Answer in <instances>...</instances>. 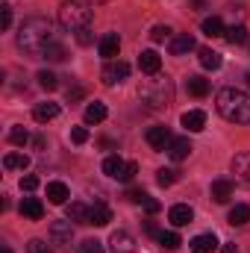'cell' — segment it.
<instances>
[{
    "mask_svg": "<svg viewBox=\"0 0 250 253\" xmlns=\"http://www.w3.org/2000/svg\"><path fill=\"white\" fill-rule=\"evenodd\" d=\"M50 42H53V24L42 15H33L18 27V47L33 59H42V53Z\"/></svg>",
    "mask_w": 250,
    "mask_h": 253,
    "instance_id": "cell-1",
    "label": "cell"
},
{
    "mask_svg": "<svg viewBox=\"0 0 250 253\" xmlns=\"http://www.w3.org/2000/svg\"><path fill=\"white\" fill-rule=\"evenodd\" d=\"M215 109L230 124H250V94L242 88H221L215 97Z\"/></svg>",
    "mask_w": 250,
    "mask_h": 253,
    "instance_id": "cell-2",
    "label": "cell"
},
{
    "mask_svg": "<svg viewBox=\"0 0 250 253\" xmlns=\"http://www.w3.org/2000/svg\"><path fill=\"white\" fill-rule=\"evenodd\" d=\"M138 97L150 109H165L174 103V83L165 74H150V80H144L138 85Z\"/></svg>",
    "mask_w": 250,
    "mask_h": 253,
    "instance_id": "cell-3",
    "label": "cell"
},
{
    "mask_svg": "<svg viewBox=\"0 0 250 253\" xmlns=\"http://www.w3.org/2000/svg\"><path fill=\"white\" fill-rule=\"evenodd\" d=\"M59 24H62V30L68 33H80L83 27H88L91 24V9L85 6V3H80V0H65L62 6H59Z\"/></svg>",
    "mask_w": 250,
    "mask_h": 253,
    "instance_id": "cell-4",
    "label": "cell"
},
{
    "mask_svg": "<svg viewBox=\"0 0 250 253\" xmlns=\"http://www.w3.org/2000/svg\"><path fill=\"white\" fill-rule=\"evenodd\" d=\"M126 77H129V65L126 62H106V68L100 71V80L106 85H118V83H124Z\"/></svg>",
    "mask_w": 250,
    "mask_h": 253,
    "instance_id": "cell-5",
    "label": "cell"
},
{
    "mask_svg": "<svg viewBox=\"0 0 250 253\" xmlns=\"http://www.w3.org/2000/svg\"><path fill=\"white\" fill-rule=\"evenodd\" d=\"M50 242H53L56 248H68V245L74 242V227H71V221H53V224H50Z\"/></svg>",
    "mask_w": 250,
    "mask_h": 253,
    "instance_id": "cell-6",
    "label": "cell"
},
{
    "mask_svg": "<svg viewBox=\"0 0 250 253\" xmlns=\"http://www.w3.org/2000/svg\"><path fill=\"white\" fill-rule=\"evenodd\" d=\"M109 253H135V239L126 230H115L109 236Z\"/></svg>",
    "mask_w": 250,
    "mask_h": 253,
    "instance_id": "cell-7",
    "label": "cell"
},
{
    "mask_svg": "<svg viewBox=\"0 0 250 253\" xmlns=\"http://www.w3.org/2000/svg\"><path fill=\"white\" fill-rule=\"evenodd\" d=\"M171 141H174V138H171V129H168V126H150V129H147V144H150L153 150H168Z\"/></svg>",
    "mask_w": 250,
    "mask_h": 253,
    "instance_id": "cell-8",
    "label": "cell"
},
{
    "mask_svg": "<svg viewBox=\"0 0 250 253\" xmlns=\"http://www.w3.org/2000/svg\"><path fill=\"white\" fill-rule=\"evenodd\" d=\"M230 168H233V174H236L239 183L250 186V153H236L233 162H230Z\"/></svg>",
    "mask_w": 250,
    "mask_h": 253,
    "instance_id": "cell-9",
    "label": "cell"
},
{
    "mask_svg": "<svg viewBox=\"0 0 250 253\" xmlns=\"http://www.w3.org/2000/svg\"><path fill=\"white\" fill-rule=\"evenodd\" d=\"M97 50H100V56H103L106 62H112V59L118 56V50H121V39H118V33H106V36L100 39Z\"/></svg>",
    "mask_w": 250,
    "mask_h": 253,
    "instance_id": "cell-10",
    "label": "cell"
},
{
    "mask_svg": "<svg viewBox=\"0 0 250 253\" xmlns=\"http://www.w3.org/2000/svg\"><path fill=\"white\" fill-rule=\"evenodd\" d=\"M103 174L124 183L126 180V162L121 159V156H106V159H103Z\"/></svg>",
    "mask_w": 250,
    "mask_h": 253,
    "instance_id": "cell-11",
    "label": "cell"
},
{
    "mask_svg": "<svg viewBox=\"0 0 250 253\" xmlns=\"http://www.w3.org/2000/svg\"><path fill=\"white\" fill-rule=\"evenodd\" d=\"M168 221H171L174 227H186V224H191V221H194V209H191L188 203H177V206H171Z\"/></svg>",
    "mask_w": 250,
    "mask_h": 253,
    "instance_id": "cell-12",
    "label": "cell"
},
{
    "mask_svg": "<svg viewBox=\"0 0 250 253\" xmlns=\"http://www.w3.org/2000/svg\"><path fill=\"white\" fill-rule=\"evenodd\" d=\"M168 50H171V56H183V53H188V50H194V39H191L188 33L171 36V42H168Z\"/></svg>",
    "mask_w": 250,
    "mask_h": 253,
    "instance_id": "cell-13",
    "label": "cell"
},
{
    "mask_svg": "<svg viewBox=\"0 0 250 253\" xmlns=\"http://www.w3.org/2000/svg\"><path fill=\"white\" fill-rule=\"evenodd\" d=\"M138 68H141L144 74H159V68H162V56H159L156 50H141V56H138Z\"/></svg>",
    "mask_w": 250,
    "mask_h": 253,
    "instance_id": "cell-14",
    "label": "cell"
},
{
    "mask_svg": "<svg viewBox=\"0 0 250 253\" xmlns=\"http://www.w3.org/2000/svg\"><path fill=\"white\" fill-rule=\"evenodd\" d=\"M21 215L30 218V221H42V215H44L42 200H36V197H24V200H21Z\"/></svg>",
    "mask_w": 250,
    "mask_h": 253,
    "instance_id": "cell-15",
    "label": "cell"
},
{
    "mask_svg": "<svg viewBox=\"0 0 250 253\" xmlns=\"http://www.w3.org/2000/svg\"><path fill=\"white\" fill-rule=\"evenodd\" d=\"M194 147H191V141L188 138H174L171 144H168V156L174 159V162H183V159H188V153H191Z\"/></svg>",
    "mask_w": 250,
    "mask_h": 253,
    "instance_id": "cell-16",
    "label": "cell"
},
{
    "mask_svg": "<svg viewBox=\"0 0 250 253\" xmlns=\"http://www.w3.org/2000/svg\"><path fill=\"white\" fill-rule=\"evenodd\" d=\"M215 248H218L215 233H203V236H194L191 239V253H212Z\"/></svg>",
    "mask_w": 250,
    "mask_h": 253,
    "instance_id": "cell-17",
    "label": "cell"
},
{
    "mask_svg": "<svg viewBox=\"0 0 250 253\" xmlns=\"http://www.w3.org/2000/svg\"><path fill=\"white\" fill-rule=\"evenodd\" d=\"M56 115H59V103H50V100H47V103H39V106L33 109V118H36L39 124H47V121H53Z\"/></svg>",
    "mask_w": 250,
    "mask_h": 253,
    "instance_id": "cell-18",
    "label": "cell"
},
{
    "mask_svg": "<svg viewBox=\"0 0 250 253\" xmlns=\"http://www.w3.org/2000/svg\"><path fill=\"white\" fill-rule=\"evenodd\" d=\"M68 221H74V224H91V209L85 203H68Z\"/></svg>",
    "mask_w": 250,
    "mask_h": 253,
    "instance_id": "cell-19",
    "label": "cell"
},
{
    "mask_svg": "<svg viewBox=\"0 0 250 253\" xmlns=\"http://www.w3.org/2000/svg\"><path fill=\"white\" fill-rule=\"evenodd\" d=\"M209 194H212L215 203H227V200L233 197V183H230V180H215L212 189H209Z\"/></svg>",
    "mask_w": 250,
    "mask_h": 253,
    "instance_id": "cell-20",
    "label": "cell"
},
{
    "mask_svg": "<svg viewBox=\"0 0 250 253\" xmlns=\"http://www.w3.org/2000/svg\"><path fill=\"white\" fill-rule=\"evenodd\" d=\"M183 126H186L188 132H200L203 126H206V112H200V109H191L183 115Z\"/></svg>",
    "mask_w": 250,
    "mask_h": 253,
    "instance_id": "cell-21",
    "label": "cell"
},
{
    "mask_svg": "<svg viewBox=\"0 0 250 253\" xmlns=\"http://www.w3.org/2000/svg\"><path fill=\"white\" fill-rule=\"evenodd\" d=\"M197 56H200V65H203L206 71H218L221 62H224V59H221V53H218V50H212V47H200V53H197Z\"/></svg>",
    "mask_w": 250,
    "mask_h": 253,
    "instance_id": "cell-22",
    "label": "cell"
},
{
    "mask_svg": "<svg viewBox=\"0 0 250 253\" xmlns=\"http://www.w3.org/2000/svg\"><path fill=\"white\" fill-rule=\"evenodd\" d=\"M68 197H71V191H68L65 183H47V200L50 203L62 206V203H68Z\"/></svg>",
    "mask_w": 250,
    "mask_h": 253,
    "instance_id": "cell-23",
    "label": "cell"
},
{
    "mask_svg": "<svg viewBox=\"0 0 250 253\" xmlns=\"http://www.w3.org/2000/svg\"><path fill=\"white\" fill-rule=\"evenodd\" d=\"M109 221H112V209L106 203H94L91 206V224L94 227H106Z\"/></svg>",
    "mask_w": 250,
    "mask_h": 253,
    "instance_id": "cell-24",
    "label": "cell"
},
{
    "mask_svg": "<svg viewBox=\"0 0 250 253\" xmlns=\"http://www.w3.org/2000/svg\"><path fill=\"white\" fill-rule=\"evenodd\" d=\"M227 221H230L233 227H245V224L250 221V206H245V203L233 206V209H230V215H227Z\"/></svg>",
    "mask_w": 250,
    "mask_h": 253,
    "instance_id": "cell-25",
    "label": "cell"
},
{
    "mask_svg": "<svg viewBox=\"0 0 250 253\" xmlns=\"http://www.w3.org/2000/svg\"><path fill=\"white\" fill-rule=\"evenodd\" d=\"M106 115H109V112H106V106H103V103H97V100L85 106V124H100V121H106Z\"/></svg>",
    "mask_w": 250,
    "mask_h": 253,
    "instance_id": "cell-26",
    "label": "cell"
},
{
    "mask_svg": "<svg viewBox=\"0 0 250 253\" xmlns=\"http://www.w3.org/2000/svg\"><path fill=\"white\" fill-rule=\"evenodd\" d=\"M3 165L9 171H24V168H30V156L27 153H6L3 156Z\"/></svg>",
    "mask_w": 250,
    "mask_h": 253,
    "instance_id": "cell-27",
    "label": "cell"
},
{
    "mask_svg": "<svg viewBox=\"0 0 250 253\" xmlns=\"http://www.w3.org/2000/svg\"><path fill=\"white\" fill-rule=\"evenodd\" d=\"M186 88H188V94H194V97H206V94H209V80H203V77H188Z\"/></svg>",
    "mask_w": 250,
    "mask_h": 253,
    "instance_id": "cell-28",
    "label": "cell"
},
{
    "mask_svg": "<svg viewBox=\"0 0 250 253\" xmlns=\"http://www.w3.org/2000/svg\"><path fill=\"white\" fill-rule=\"evenodd\" d=\"M200 30H203L209 39H218V36H224V33H227V30H224V24H221V18H215V15H212V18H206V21L200 24Z\"/></svg>",
    "mask_w": 250,
    "mask_h": 253,
    "instance_id": "cell-29",
    "label": "cell"
},
{
    "mask_svg": "<svg viewBox=\"0 0 250 253\" xmlns=\"http://www.w3.org/2000/svg\"><path fill=\"white\" fill-rule=\"evenodd\" d=\"M65 47L59 44V42H50L47 47H44V53H42V59H47V62H65Z\"/></svg>",
    "mask_w": 250,
    "mask_h": 253,
    "instance_id": "cell-30",
    "label": "cell"
},
{
    "mask_svg": "<svg viewBox=\"0 0 250 253\" xmlns=\"http://www.w3.org/2000/svg\"><path fill=\"white\" fill-rule=\"evenodd\" d=\"M224 36H227L230 44H245V42H248V27H245V24H233Z\"/></svg>",
    "mask_w": 250,
    "mask_h": 253,
    "instance_id": "cell-31",
    "label": "cell"
},
{
    "mask_svg": "<svg viewBox=\"0 0 250 253\" xmlns=\"http://www.w3.org/2000/svg\"><path fill=\"white\" fill-rule=\"evenodd\" d=\"M36 80H39V85H42L44 91H53V88L59 85V80H56V74H53V71H39V77H36Z\"/></svg>",
    "mask_w": 250,
    "mask_h": 253,
    "instance_id": "cell-32",
    "label": "cell"
},
{
    "mask_svg": "<svg viewBox=\"0 0 250 253\" xmlns=\"http://www.w3.org/2000/svg\"><path fill=\"white\" fill-rule=\"evenodd\" d=\"M156 183H159L162 189L174 186V183H177V171H174V168H159V171H156Z\"/></svg>",
    "mask_w": 250,
    "mask_h": 253,
    "instance_id": "cell-33",
    "label": "cell"
},
{
    "mask_svg": "<svg viewBox=\"0 0 250 253\" xmlns=\"http://www.w3.org/2000/svg\"><path fill=\"white\" fill-rule=\"evenodd\" d=\"M159 245H162L165 251H177V248L183 245V239H180L177 233H165V230H162V233H159Z\"/></svg>",
    "mask_w": 250,
    "mask_h": 253,
    "instance_id": "cell-34",
    "label": "cell"
},
{
    "mask_svg": "<svg viewBox=\"0 0 250 253\" xmlns=\"http://www.w3.org/2000/svg\"><path fill=\"white\" fill-rule=\"evenodd\" d=\"M9 141L18 144V147H24V144L30 141V132H27L24 126H12V129H9Z\"/></svg>",
    "mask_w": 250,
    "mask_h": 253,
    "instance_id": "cell-35",
    "label": "cell"
},
{
    "mask_svg": "<svg viewBox=\"0 0 250 253\" xmlns=\"http://www.w3.org/2000/svg\"><path fill=\"white\" fill-rule=\"evenodd\" d=\"M150 39H153V42H171V27L156 24V27L150 30Z\"/></svg>",
    "mask_w": 250,
    "mask_h": 253,
    "instance_id": "cell-36",
    "label": "cell"
},
{
    "mask_svg": "<svg viewBox=\"0 0 250 253\" xmlns=\"http://www.w3.org/2000/svg\"><path fill=\"white\" fill-rule=\"evenodd\" d=\"M77 253H103V242H97V239H85V242L77 248Z\"/></svg>",
    "mask_w": 250,
    "mask_h": 253,
    "instance_id": "cell-37",
    "label": "cell"
},
{
    "mask_svg": "<svg viewBox=\"0 0 250 253\" xmlns=\"http://www.w3.org/2000/svg\"><path fill=\"white\" fill-rule=\"evenodd\" d=\"M27 253H53V248H50L44 239H33V242L27 245Z\"/></svg>",
    "mask_w": 250,
    "mask_h": 253,
    "instance_id": "cell-38",
    "label": "cell"
},
{
    "mask_svg": "<svg viewBox=\"0 0 250 253\" xmlns=\"http://www.w3.org/2000/svg\"><path fill=\"white\" fill-rule=\"evenodd\" d=\"M12 27V6H0V30H9Z\"/></svg>",
    "mask_w": 250,
    "mask_h": 253,
    "instance_id": "cell-39",
    "label": "cell"
},
{
    "mask_svg": "<svg viewBox=\"0 0 250 253\" xmlns=\"http://www.w3.org/2000/svg\"><path fill=\"white\" fill-rule=\"evenodd\" d=\"M71 141H74V144H85V141H88V129H85V126H74V129H71Z\"/></svg>",
    "mask_w": 250,
    "mask_h": 253,
    "instance_id": "cell-40",
    "label": "cell"
},
{
    "mask_svg": "<svg viewBox=\"0 0 250 253\" xmlns=\"http://www.w3.org/2000/svg\"><path fill=\"white\" fill-rule=\"evenodd\" d=\"M36 189H39V177H33V174L21 177V191H36Z\"/></svg>",
    "mask_w": 250,
    "mask_h": 253,
    "instance_id": "cell-41",
    "label": "cell"
},
{
    "mask_svg": "<svg viewBox=\"0 0 250 253\" xmlns=\"http://www.w3.org/2000/svg\"><path fill=\"white\" fill-rule=\"evenodd\" d=\"M77 42H80V44H91V42H94V36H91V27H83V30L77 33Z\"/></svg>",
    "mask_w": 250,
    "mask_h": 253,
    "instance_id": "cell-42",
    "label": "cell"
},
{
    "mask_svg": "<svg viewBox=\"0 0 250 253\" xmlns=\"http://www.w3.org/2000/svg\"><path fill=\"white\" fill-rule=\"evenodd\" d=\"M126 200H132V203H144V200H147V194H144L141 189H129V191H126Z\"/></svg>",
    "mask_w": 250,
    "mask_h": 253,
    "instance_id": "cell-43",
    "label": "cell"
},
{
    "mask_svg": "<svg viewBox=\"0 0 250 253\" xmlns=\"http://www.w3.org/2000/svg\"><path fill=\"white\" fill-rule=\"evenodd\" d=\"M141 206H144V209H147V215H156V212H159V209H162V206H159V200H153V197H147V200H144V203H141Z\"/></svg>",
    "mask_w": 250,
    "mask_h": 253,
    "instance_id": "cell-44",
    "label": "cell"
},
{
    "mask_svg": "<svg viewBox=\"0 0 250 253\" xmlns=\"http://www.w3.org/2000/svg\"><path fill=\"white\" fill-rule=\"evenodd\" d=\"M144 233H147V236H156V239H159V233H162V230H159V227H156L153 221H147V224H144Z\"/></svg>",
    "mask_w": 250,
    "mask_h": 253,
    "instance_id": "cell-45",
    "label": "cell"
},
{
    "mask_svg": "<svg viewBox=\"0 0 250 253\" xmlns=\"http://www.w3.org/2000/svg\"><path fill=\"white\" fill-rule=\"evenodd\" d=\"M135 174H138V165H135V162H126V180H124V183H129Z\"/></svg>",
    "mask_w": 250,
    "mask_h": 253,
    "instance_id": "cell-46",
    "label": "cell"
},
{
    "mask_svg": "<svg viewBox=\"0 0 250 253\" xmlns=\"http://www.w3.org/2000/svg\"><path fill=\"white\" fill-rule=\"evenodd\" d=\"M83 94H85V91H83L80 85H77V88H68V100H80Z\"/></svg>",
    "mask_w": 250,
    "mask_h": 253,
    "instance_id": "cell-47",
    "label": "cell"
},
{
    "mask_svg": "<svg viewBox=\"0 0 250 253\" xmlns=\"http://www.w3.org/2000/svg\"><path fill=\"white\" fill-rule=\"evenodd\" d=\"M221 253H239V251H236V245H233V242H227V245L221 248Z\"/></svg>",
    "mask_w": 250,
    "mask_h": 253,
    "instance_id": "cell-48",
    "label": "cell"
},
{
    "mask_svg": "<svg viewBox=\"0 0 250 253\" xmlns=\"http://www.w3.org/2000/svg\"><path fill=\"white\" fill-rule=\"evenodd\" d=\"M188 3H191L194 9H206V0H188Z\"/></svg>",
    "mask_w": 250,
    "mask_h": 253,
    "instance_id": "cell-49",
    "label": "cell"
},
{
    "mask_svg": "<svg viewBox=\"0 0 250 253\" xmlns=\"http://www.w3.org/2000/svg\"><path fill=\"white\" fill-rule=\"evenodd\" d=\"M88 3H106V0H88Z\"/></svg>",
    "mask_w": 250,
    "mask_h": 253,
    "instance_id": "cell-50",
    "label": "cell"
},
{
    "mask_svg": "<svg viewBox=\"0 0 250 253\" xmlns=\"http://www.w3.org/2000/svg\"><path fill=\"white\" fill-rule=\"evenodd\" d=\"M0 253H12V251H9V248H3V251H0Z\"/></svg>",
    "mask_w": 250,
    "mask_h": 253,
    "instance_id": "cell-51",
    "label": "cell"
},
{
    "mask_svg": "<svg viewBox=\"0 0 250 253\" xmlns=\"http://www.w3.org/2000/svg\"><path fill=\"white\" fill-rule=\"evenodd\" d=\"M248 85H250V74H248Z\"/></svg>",
    "mask_w": 250,
    "mask_h": 253,
    "instance_id": "cell-52",
    "label": "cell"
}]
</instances>
